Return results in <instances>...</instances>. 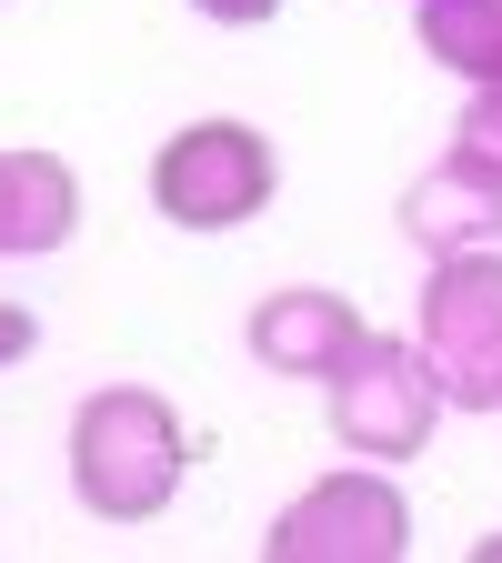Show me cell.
Listing matches in <instances>:
<instances>
[{
    "mask_svg": "<svg viewBox=\"0 0 502 563\" xmlns=\"http://www.w3.org/2000/svg\"><path fill=\"white\" fill-rule=\"evenodd\" d=\"M191 483V422L152 383H101L70 412V493L91 523H161Z\"/></svg>",
    "mask_w": 502,
    "mask_h": 563,
    "instance_id": "1",
    "label": "cell"
},
{
    "mask_svg": "<svg viewBox=\"0 0 502 563\" xmlns=\"http://www.w3.org/2000/svg\"><path fill=\"white\" fill-rule=\"evenodd\" d=\"M412 342L443 383V412H502V242L422 262Z\"/></svg>",
    "mask_w": 502,
    "mask_h": 563,
    "instance_id": "2",
    "label": "cell"
},
{
    "mask_svg": "<svg viewBox=\"0 0 502 563\" xmlns=\"http://www.w3.org/2000/svg\"><path fill=\"white\" fill-rule=\"evenodd\" d=\"M281 191V152H271V131L232 121V111H211V121H181L161 152H152V211L171 232H242L261 222Z\"/></svg>",
    "mask_w": 502,
    "mask_h": 563,
    "instance_id": "3",
    "label": "cell"
},
{
    "mask_svg": "<svg viewBox=\"0 0 502 563\" xmlns=\"http://www.w3.org/2000/svg\"><path fill=\"white\" fill-rule=\"evenodd\" d=\"M322 422L352 463H412L443 422V383L412 332H362V352L322 383Z\"/></svg>",
    "mask_w": 502,
    "mask_h": 563,
    "instance_id": "4",
    "label": "cell"
},
{
    "mask_svg": "<svg viewBox=\"0 0 502 563\" xmlns=\"http://www.w3.org/2000/svg\"><path fill=\"white\" fill-rule=\"evenodd\" d=\"M402 553H412V504L392 463H342L302 483L261 533V563H402Z\"/></svg>",
    "mask_w": 502,
    "mask_h": 563,
    "instance_id": "5",
    "label": "cell"
},
{
    "mask_svg": "<svg viewBox=\"0 0 502 563\" xmlns=\"http://www.w3.org/2000/svg\"><path fill=\"white\" fill-rule=\"evenodd\" d=\"M362 332H372L362 302L332 292V282H281V292H261L252 322H242L252 363H261L271 383H332L352 352H362Z\"/></svg>",
    "mask_w": 502,
    "mask_h": 563,
    "instance_id": "6",
    "label": "cell"
},
{
    "mask_svg": "<svg viewBox=\"0 0 502 563\" xmlns=\"http://www.w3.org/2000/svg\"><path fill=\"white\" fill-rule=\"evenodd\" d=\"M402 242H412L422 262H433V252H482V242H502V162L443 141V162L412 172V191H402Z\"/></svg>",
    "mask_w": 502,
    "mask_h": 563,
    "instance_id": "7",
    "label": "cell"
},
{
    "mask_svg": "<svg viewBox=\"0 0 502 563\" xmlns=\"http://www.w3.org/2000/svg\"><path fill=\"white\" fill-rule=\"evenodd\" d=\"M81 232V172L60 152H11L0 141V262H41Z\"/></svg>",
    "mask_w": 502,
    "mask_h": 563,
    "instance_id": "8",
    "label": "cell"
},
{
    "mask_svg": "<svg viewBox=\"0 0 502 563\" xmlns=\"http://www.w3.org/2000/svg\"><path fill=\"white\" fill-rule=\"evenodd\" d=\"M412 41L462 91H502V0H412Z\"/></svg>",
    "mask_w": 502,
    "mask_h": 563,
    "instance_id": "9",
    "label": "cell"
},
{
    "mask_svg": "<svg viewBox=\"0 0 502 563\" xmlns=\"http://www.w3.org/2000/svg\"><path fill=\"white\" fill-rule=\"evenodd\" d=\"M453 141H462V152H482V162H502V91H462Z\"/></svg>",
    "mask_w": 502,
    "mask_h": 563,
    "instance_id": "10",
    "label": "cell"
},
{
    "mask_svg": "<svg viewBox=\"0 0 502 563\" xmlns=\"http://www.w3.org/2000/svg\"><path fill=\"white\" fill-rule=\"evenodd\" d=\"M31 352H41V312L31 302H0V373L31 363Z\"/></svg>",
    "mask_w": 502,
    "mask_h": 563,
    "instance_id": "11",
    "label": "cell"
},
{
    "mask_svg": "<svg viewBox=\"0 0 502 563\" xmlns=\"http://www.w3.org/2000/svg\"><path fill=\"white\" fill-rule=\"evenodd\" d=\"M201 21H222V31H261V21H281V0H191Z\"/></svg>",
    "mask_w": 502,
    "mask_h": 563,
    "instance_id": "12",
    "label": "cell"
},
{
    "mask_svg": "<svg viewBox=\"0 0 502 563\" xmlns=\"http://www.w3.org/2000/svg\"><path fill=\"white\" fill-rule=\"evenodd\" d=\"M472 563H502V533H482V543H472Z\"/></svg>",
    "mask_w": 502,
    "mask_h": 563,
    "instance_id": "13",
    "label": "cell"
}]
</instances>
